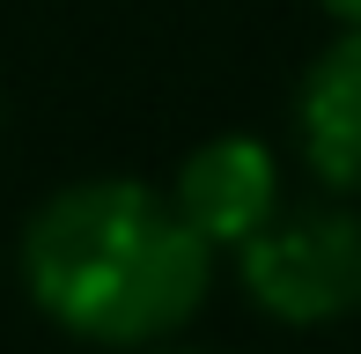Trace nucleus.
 I'll list each match as a JSON object with an SVG mask.
<instances>
[{"instance_id":"obj_5","label":"nucleus","mask_w":361,"mask_h":354,"mask_svg":"<svg viewBox=\"0 0 361 354\" xmlns=\"http://www.w3.org/2000/svg\"><path fill=\"white\" fill-rule=\"evenodd\" d=\"M324 15H332V30H361V0H317Z\"/></svg>"},{"instance_id":"obj_4","label":"nucleus","mask_w":361,"mask_h":354,"mask_svg":"<svg viewBox=\"0 0 361 354\" xmlns=\"http://www.w3.org/2000/svg\"><path fill=\"white\" fill-rule=\"evenodd\" d=\"M288 140L310 185L361 200V30H339L288 96Z\"/></svg>"},{"instance_id":"obj_1","label":"nucleus","mask_w":361,"mask_h":354,"mask_svg":"<svg viewBox=\"0 0 361 354\" xmlns=\"http://www.w3.org/2000/svg\"><path fill=\"white\" fill-rule=\"evenodd\" d=\"M15 266L52 332L104 354H155L207 310L221 251L185 221L170 185L74 177L30 207Z\"/></svg>"},{"instance_id":"obj_3","label":"nucleus","mask_w":361,"mask_h":354,"mask_svg":"<svg viewBox=\"0 0 361 354\" xmlns=\"http://www.w3.org/2000/svg\"><path fill=\"white\" fill-rule=\"evenodd\" d=\"M170 200L185 207V221L228 259L236 244H251L288 207V177H281V155L258 133H214V140H200V148L177 163Z\"/></svg>"},{"instance_id":"obj_2","label":"nucleus","mask_w":361,"mask_h":354,"mask_svg":"<svg viewBox=\"0 0 361 354\" xmlns=\"http://www.w3.org/2000/svg\"><path fill=\"white\" fill-rule=\"evenodd\" d=\"M243 303L288 332H324L361 317V207L354 200H302L281 207L251 244L228 251Z\"/></svg>"},{"instance_id":"obj_6","label":"nucleus","mask_w":361,"mask_h":354,"mask_svg":"<svg viewBox=\"0 0 361 354\" xmlns=\"http://www.w3.org/2000/svg\"><path fill=\"white\" fill-rule=\"evenodd\" d=\"M155 354H192V347H155Z\"/></svg>"}]
</instances>
